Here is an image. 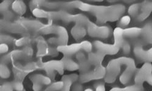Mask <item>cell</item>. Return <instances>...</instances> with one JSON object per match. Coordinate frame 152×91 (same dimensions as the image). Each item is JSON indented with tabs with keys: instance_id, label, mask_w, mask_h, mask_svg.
<instances>
[{
	"instance_id": "1",
	"label": "cell",
	"mask_w": 152,
	"mask_h": 91,
	"mask_svg": "<svg viewBox=\"0 0 152 91\" xmlns=\"http://www.w3.org/2000/svg\"><path fill=\"white\" fill-rule=\"evenodd\" d=\"M115 36V44H105L99 41H96L94 43V46L97 49V52L104 55H115L117 54L121 48L123 40V29L121 28H117L114 31Z\"/></svg>"
},
{
	"instance_id": "2",
	"label": "cell",
	"mask_w": 152,
	"mask_h": 91,
	"mask_svg": "<svg viewBox=\"0 0 152 91\" xmlns=\"http://www.w3.org/2000/svg\"><path fill=\"white\" fill-rule=\"evenodd\" d=\"M57 49L58 52L64 54L65 57H70L80 51H85L86 52L90 53L93 49V44L89 41H84L80 43L72 44L69 46H58Z\"/></svg>"
},
{
	"instance_id": "3",
	"label": "cell",
	"mask_w": 152,
	"mask_h": 91,
	"mask_svg": "<svg viewBox=\"0 0 152 91\" xmlns=\"http://www.w3.org/2000/svg\"><path fill=\"white\" fill-rule=\"evenodd\" d=\"M34 50L31 47L26 46L21 50H16L11 52L10 53L3 57L1 58V63L6 64L10 61H17L27 60L33 55Z\"/></svg>"
},
{
	"instance_id": "4",
	"label": "cell",
	"mask_w": 152,
	"mask_h": 91,
	"mask_svg": "<svg viewBox=\"0 0 152 91\" xmlns=\"http://www.w3.org/2000/svg\"><path fill=\"white\" fill-rule=\"evenodd\" d=\"M144 82L152 86V65L150 63H145L137 71L134 77L136 84L142 85Z\"/></svg>"
},
{
	"instance_id": "5",
	"label": "cell",
	"mask_w": 152,
	"mask_h": 91,
	"mask_svg": "<svg viewBox=\"0 0 152 91\" xmlns=\"http://www.w3.org/2000/svg\"><path fill=\"white\" fill-rule=\"evenodd\" d=\"M106 72V69L102 65H100L95 67V69L93 71L82 73L79 76V80L80 83H86L94 80H99L105 77Z\"/></svg>"
},
{
	"instance_id": "6",
	"label": "cell",
	"mask_w": 152,
	"mask_h": 91,
	"mask_svg": "<svg viewBox=\"0 0 152 91\" xmlns=\"http://www.w3.org/2000/svg\"><path fill=\"white\" fill-rule=\"evenodd\" d=\"M41 69L45 70L48 76L50 78H53V79L54 77V75H56V71L60 73V74H63L64 72H63L64 66H63L61 60H53L46 63H43Z\"/></svg>"
},
{
	"instance_id": "7",
	"label": "cell",
	"mask_w": 152,
	"mask_h": 91,
	"mask_svg": "<svg viewBox=\"0 0 152 91\" xmlns=\"http://www.w3.org/2000/svg\"><path fill=\"white\" fill-rule=\"evenodd\" d=\"M88 33L93 37H99L100 38H107L110 33V28L106 26L98 27L96 25L91 24L88 27Z\"/></svg>"
},
{
	"instance_id": "8",
	"label": "cell",
	"mask_w": 152,
	"mask_h": 91,
	"mask_svg": "<svg viewBox=\"0 0 152 91\" xmlns=\"http://www.w3.org/2000/svg\"><path fill=\"white\" fill-rule=\"evenodd\" d=\"M134 54L137 59L145 63L152 62V48L148 50L142 49L141 45H136L133 49Z\"/></svg>"
},
{
	"instance_id": "9",
	"label": "cell",
	"mask_w": 152,
	"mask_h": 91,
	"mask_svg": "<svg viewBox=\"0 0 152 91\" xmlns=\"http://www.w3.org/2000/svg\"><path fill=\"white\" fill-rule=\"evenodd\" d=\"M76 58L79 61V70L82 73H85L89 71L91 69V64L90 63L88 59L86 58L83 51H80L76 55Z\"/></svg>"
},
{
	"instance_id": "10",
	"label": "cell",
	"mask_w": 152,
	"mask_h": 91,
	"mask_svg": "<svg viewBox=\"0 0 152 91\" xmlns=\"http://www.w3.org/2000/svg\"><path fill=\"white\" fill-rule=\"evenodd\" d=\"M79 79V76L77 74H71L63 76L62 78V81L64 83V86L60 91H69L71 86L74 83L77 82Z\"/></svg>"
},
{
	"instance_id": "11",
	"label": "cell",
	"mask_w": 152,
	"mask_h": 91,
	"mask_svg": "<svg viewBox=\"0 0 152 91\" xmlns=\"http://www.w3.org/2000/svg\"><path fill=\"white\" fill-rule=\"evenodd\" d=\"M105 55L100 54L98 52L96 53L91 52L88 54V61L91 65H93L94 66H99L102 64V62L104 58Z\"/></svg>"
},
{
	"instance_id": "12",
	"label": "cell",
	"mask_w": 152,
	"mask_h": 91,
	"mask_svg": "<svg viewBox=\"0 0 152 91\" xmlns=\"http://www.w3.org/2000/svg\"><path fill=\"white\" fill-rule=\"evenodd\" d=\"M30 79L33 83H38L42 86L49 85L51 83V79L50 77L42 74H35L30 77Z\"/></svg>"
},
{
	"instance_id": "13",
	"label": "cell",
	"mask_w": 152,
	"mask_h": 91,
	"mask_svg": "<svg viewBox=\"0 0 152 91\" xmlns=\"http://www.w3.org/2000/svg\"><path fill=\"white\" fill-rule=\"evenodd\" d=\"M61 61L63 62L65 69L69 71H74L79 69V64L71 59L70 57H64V58L61 60Z\"/></svg>"
},
{
	"instance_id": "14",
	"label": "cell",
	"mask_w": 152,
	"mask_h": 91,
	"mask_svg": "<svg viewBox=\"0 0 152 91\" xmlns=\"http://www.w3.org/2000/svg\"><path fill=\"white\" fill-rule=\"evenodd\" d=\"M141 35L147 43L152 44V28L150 24H147L142 29Z\"/></svg>"
},
{
	"instance_id": "15",
	"label": "cell",
	"mask_w": 152,
	"mask_h": 91,
	"mask_svg": "<svg viewBox=\"0 0 152 91\" xmlns=\"http://www.w3.org/2000/svg\"><path fill=\"white\" fill-rule=\"evenodd\" d=\"M142 33V29L138 28H131L123 30V36L136 38Z\"/></svg>"
},
{
	"instance_id": "16",
	"label": "cell",
	"mask_w": 152,
	"mask_h": 91,
	"mask_svg": "<svg viewBox=\"0 0 152 91\" xmlns=\"http://www.w3.org/2000/svg\"><path fill=\"white\" fill-rule=\"evenodd\" d=\"M72 34L76 40H79L83 36H85L86 34V31L83 27H81L80 25L79 27L75 28H74L72 31Z\"/></svg>"
},
{
	"instance_id": "17",
	"label": "cell",
	"mask_w": 152,
	"mask_h": 91,
	"mask_svg": "<svg viewBox=\"0 0 152 91\" xmlns=\"http://www.w3.org/2000/svg\"><path fill=\"white\" fill-rule=\"evenodd\" d=\"M12 9L18 14H23L26 10V7L22 1H15L12 5Z\"/></svg>"
},
{
	"instance_id": "18",
	"label": "cell",
	"mask_w": 152,
	"mask_h": 91,
	"mask_svg": "<svg viewBox=\"0 0 152 91\" xmlns=\"http://www.w3.org/2000/svg\"><path fill=\"white\" fill-rule=\"evenodd\" d=\"M110 91H140L139 86L134 84L133 86H130L125 87L124 88H119V87H114L111 89Z\"/></svg>"
},
{
	"instance_id": "19",
	"label": "cell",
	"mask_w": 152,
	"mask_h": 91,
	"mask_svg": "<svg viewBox=\"0 0 152 91\" xmlns=\"http://www.w3.org/2000/svg\"><path fill=\"white\" fill-rule=\"evenodd\" d=\"M10 75V71L6 64H1V77L3 79H7Z\"/></svg>"
},
{
	"instance_id": "20",
	"label": "cell",
	"mask_w": 152,
	"mask_h": 91,
	"mask_svg": "<svg viewBox=\"0 0 152 91\" xmlns=\"http://www.w3.org/2000/svg\"><path fill=\"white\" fill-rule=\"evenodd\" d=\"M140 4H135L132 5L131 7H130L129 9V14L134 17L136 15H138V12L139 10V9H140Z\"/></svg>"
},
{
	"instance_id": "21",
	"label": "cell",
	"mask_w": 152,
	"mask_h": 91,
	"mask_svg": "<svg viewBox=\"0 0 152 91\" xmlns=\"http://www.w3.org/2000/svg\"><path fill=\"white\" fill-rule=\"evenodd\" d=\"M31 41V39L29 37H23L22 38L19 39L15 41V44L17 46H22L23 45L27 44Z\"/></svg>"
},
{
	"instance_id": "22",
	"label": "cell",
	"mask_w": 152,
	"mask_h": 91,
	"mask_svg": "<svg viewBox=\"0 0 152 91\" xmlns=\"http://www.w3.org/2000/svg\"><path fill=\"white\" fill-rule=\"evenodd\" d=\"M12 85L14 89L17 91H22L23 90V85L22 82L18 80H15L12 82Z\"/></svg>"
},
{
	"instance_id": "23",
	"label": "cell",
	"mask_w": 152,
	"mask_h": 91,
	"mask_svg": "<svg viewBox=\"0 0 152 91\" xmlns=\"http://www.w3.org/2000/svg\"><path fill=\"white\" fill-rule=\"evenodd\" d=\"M121 48L122 49V52L124 54H130V51H131V46L128 42L124 41Z\"/></svg>"
},
{
	"instance_id": "24",
	"label": "cell",
	"mask_w": 152,
	"mask_h": 91,
	"mask_svg": "<svg viewBox=\"0 0 152 91\" xmlns=\"http://www.w3.org/2000/svg\"><path fill=\"white\" fill-rule=\"evenodd\" d=\"M13 89L12 83L7 82L1 86V91H13Z\"/></svg>"
},
{
	"instance_id": "25",
	"label": "cell",
	"mask_w": 152,
	"mask_h": 91,
	"mask_svg": "<svg viewBox=\"0 0 152 91\" xmlns=\"http://www.w3.org/2000/svg\"><path fill=\"white\" fill-rule=\"evenodd\" d=\"M14 40L13 37H12L10 36L9 35H4L3 36V35L1 36V42L2 43H10V42L12 43Z\"/></svg>"
},
{
	"instance_id": "26",
	"label": "cell",
	"mask_w": 152,
	"mask_h": 91,
	"mask_svg": "<svg viewBox=\"0 0 152 91\" xmlns=\"http://www.w3.org/2000/svg\"><path fill=\"white\" fill-rule=\"evenodd\" d=\"M130 21V18L129 16H125L122 17L120 21V24L123 25V26H125V25H128Z\"/></svg>"
},
{
	"instance_id": "27",
	"label": "cell",
	"mask_w": 152,
	"mask_h": 91,
	"mask_svg": "<svg viewBox=\"0 0 152 91\" xmlns=\"http://www.w3.org/2000/svg\"><path fill=\"white\" fill-rule=\"evenodd\" d=\"M72 91H83V87L80 83H75L72 84Z\"/></svg>"
},
{
	"instance_id": "28",
	"label": "cell",
	"mask_w": 152,
	"mask_h": 91,
	"mask_svg": "<svg viewBox=\"0 0 152 91\" xmlns=\"http://www.w3.org/2000/svg\"><path fill=\"white\" fill-rule=\"evenodd\" d=\"M9 50L8 45L6 43H1V54H4L7 52Z\"/></svg>"
},
{
	"instance_id": "29",
	"label": "cell",
	"mask_w": 152,
	"mask_h": 91,
	"mask_svg": "<svg viewBox=\"0 0 152 91\" xmlns=\"http://www.w3.org/2000/svg\"><path fill=\"white\" fill-rule=\"evenodd\" d=\"M22 91H25V90H22Z\"/></svg>"
}]
</instances>
